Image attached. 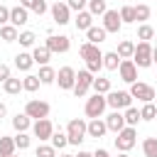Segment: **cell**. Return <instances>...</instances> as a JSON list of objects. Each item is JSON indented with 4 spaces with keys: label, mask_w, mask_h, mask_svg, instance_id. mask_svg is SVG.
<instances>
[{
    "label": "cell",
    "mask_w": 157,
    "mask_h": 157,
    "mask_svg": "<svg viewBox=\"0 0 157 157\" xmlns=\"http://www.w3.org/2000/svg\"><path fill=\"white\" fill-rule=\"evenodd\" d=\"M78 54H81V59L86 61V69H88L91 74H98V71L103 69V52L98 49V44L83 42V44L78 47Z\"/></svg>",
    "instance_id": "cell-1"
},
{
    "label": "cell",
    "mask_w": 157,
    "mask_h": 157,
    "mask_svg": "<svg viewBox=\"0 0 157 157\" xmlns=\"http://www.w3.org/2000/svg\"><path fill=\"white\" fill-rule=\"evenodd\" d=\"M88 123L86 120H81V118H74V120H69V125H66V135H69V145H81L83 140H86V135H88Z\"/></svg>",
    "instance_id": "cell-2"
},
{
    "label": "cell",
    "mask_w": 157,
    "mask_h": 157,
    "mask_svg": "<svg viewBox=\"0 0 157 157\" xmlns=\"http://www.w3.org/2000/svg\"><path fill=\"white\" fill-rule=\"evenodd\" d=\"M113 142H115L118 152H130L135 147V142H137V130L132 125H125L120 132H115V140Z\"/></svg>",
    "instance_id": "cell-3"
},
{
    "label": "cell",
    "mask_w": 157,
    "mask_h": 157,
    "mask_svg": "<svg viewBox=\"0 0 157 157\" xmlns=\"http://www.w3.org/2000/svg\"><path fill=\"white\" fill-rule=\"evenodd\" d=\"M105 108H108V101H105V96H103V93H93L91 98H86L83 113H86V118H101Z\"/></svg>",
    "instance_id": "cell-4"
},
{
    "label": "cell",
    "mask_w": 157,
    "mask_h": 157,
    "mask_svg": "<svg viewBox=\"0 0 157 157\" xmlns=\"http://www.w3.org/2000/svg\"><path fill=\"white\" fill-rule=\"evenodd\" d=\"M132 61L137 64V69H147V66H152V44H150V42H137V44H135Z\"/></svg>",
    "instance_id": "cell-5"
},
{
    "label": "cell",
    "mask_w": 157,
    "mask_h": 157,
    "mask_svg": "<svg viewBox=\"0 0 157 157\" xmlns=\"http://www.w3.org/2000/svg\"><path fill=\"white\" fill-rule=\"evenodd\" d=\"M93 78H96V74H91L88 69H81L78 74H76V83H74V96L76 98H83L86 93H88V88L93 86Z\"/></svg>",
    "instance_id": "cell-6"
},
{
    "label": "cell",
    "mask_w": 157,
    "mask_h": 157,
    "mask_svg": "<svg viewBox=\"0 0 157 157\" xmlns=\"http://www.w3.org/2000/svg\"><path fill=\"white\" fill-rule=\"evenodd\" d=\"M105 101H108V105H110L113 110H125V108L132 105L130 91H108V93H105Z\"/></svg>",
    "instance_id": "cell-7"
},
{
    "label": "cell",
    "mask_w": 157,
    "mask_h": 157,
    "mask_svg": "<svg viewBox=\"0 0 157 157\" xmlns=\"http://www.w3.org/2000/svg\"><path fill=\"white\" fill-rule=\"evenodd\" d=\"M130 96H132V98H137L140 103H152V101L157 98L155 88H152L150 83H142V81H135V83H130Z\"/></svg>",
    "instance_id": "cell-8"
},
{
    "label": "cell",
    "mask_w": 157,
    "mask_h": 157,
    "mask_svg": "<svg viewBox=\"0 0 157 157\" xmlns=\"http://www.w3.org/2000/svg\"><path fill=\"white\" fill-rule=\"evenodd\" d=\"M49 103L47 101H39V98H32V101H27V105H25V113L32 118V120H39V118H49Z\"/></svg>",
    "instance_id": "cell-9"
},
{
    "label": "cell",
    "mask_w": 157,
    "mask_h": 157,
    "mask_svg": "<svg viewBox=\"0 0 157 157\" xmlns=\"http://www.w3.org/2000/svg\"><path fill=\"white\" fill-rule=\"evenodd\" d=\"M44 44L49 47L52 54H66V52L71 49V39H69L66 34H49Z\"/></svg>",
    "instance_id": "cell-10"
},
{
    "label": "cell",
    "mask_w": 157,
    "mask_h": 157,
    "mask_svg": "<svg viewBox=\"0 0 157 157\" xmlns=\"http://www.w3.org/2000/svg\"><path fill=\"white\" fill-rule=\"evenodd\" d=\"M32 132H34V137H37L39 142H47V140H52L54 125H52V120H49V118H39V120H34V123H32Z\"/></svg>",
    "instance_id": "cell-11"
},
{
    "label": "cell",
    "mask_w": 157,
    "mask_h": 157,
    "mask_svg": "<svg viewBox=\"0 0 157 157\" xmlns=\"http://www.w3.org/2000/svg\"><path fill=\"white\" fill-rule=\"evenodd\" d=\"M103 29L108 34H118L123 29V20H120V12L118 10H105L103 12Z\"/></svg>",
    "instance_id": "cell-12"
},
{
    "label": "cell",
    "mask_w": 157,
    "mask_h": 157,
    "mask_svg": "<svg viewBox=\"0 0 157 157\" xmlns=\"http://www.w3.org/2000/svg\"><path fill=\"white\" fill-rule=\"evenodd\" d=\"M56 83H59L61 91H71L74 83H76V71H74L71 66H61V69L56 71Z\"/></svg>",
    "instance_id": "cell-13"
},
{
    "label": "cell",
    "mask_w": 157,
    "mask_h": 157,
    "mask_svg": "<svg viewBox=\"0 0 157 157\" xmlns=\"http://www.w3.org/2000/svg\"><path fill=\"white\" fill-rule=\"evenodd\" d=\"M52 17H54L56 25H69L71 22V7L66 2H61V0H56L52 5Z\"/></svg>",
    "instance_id": "cell-14"
},
{
    "label": "cell",
    "mask_w": 157,
    "mask_h": 157,
    "mask_svg": "<svg viewBox=\"0 0 157 157\" xmlns=\"http://www.w3.org/2000/svg\"><path fill=\"white\" fill-rule=\"evenodd\" d=\"M118 74H120V78L125 83H135L137 81V64L132 59H123L120 66H118Z\"/></svg>",
    "instance_id": "cell-15"
},
{
    "label": "cell",
    "mask_w": 157,
    "mask_h": 157,
    "mask_svg": "<svg viewBox=\"0 0 157 157\" xmlns=\"http://www.w3.org/2000/svg\"><path fill=\"white\" fill-rule=\"evenodd\" d=\"M27 22H29V10H27V7H22V5L10 7V25L22 27V25H27Z\"/></svg>",
    "instance_id": "cell-16"
},
{
    "label": "cell",
    "mask_w": 157,
    "mask_h": 157,
    "mask_svg": "<svg viewBox=\"0 0 157 157\" xmlns=\"http://www.w3.org/2000/svg\"><path fill=\"white\" fill-rule=\"evenodd\" d=\"M86 130H88V137H96V140H98V137H103V135L108 132V125H105V120H101V118H91Z\"/></svg>",
    "instance_id": "cell-17"
},
{
    "label": "cell",
    "mask_w": 157,
    "mask_h": 157,
    "mask_svg": "<svg viewBox=\"0 0 157 157\" xmlns=\"http://www.w3.org/2000/svg\"><path fill=\"white\" fill-rule=\"evenodd\" d=\"M105 125H108L110 132H120V130L125 128V115H123L120 110H113V113L105 118Z\"/></svg>",
    "instance_id": "cell-18"
},
{
    "label": "cell",
    "mask_w": 157,
    "mask_h": 157,
    "mask_svg": "<svg viewBox=\"0 0 157 157\" xmlns=\"http://www.w3.org/2000/svg\"><path fill=\"white\" fill-rule=\"evenodd\" d=\"M32 56H34V64L44 66V64H49L52 52H49V47H47V44H37V47H32Z\"/></svg>",
    "instance_id": "cell-19"
},
{
    "label": "cell",
    "mask_w": 157,
    "mask_h": 157,
    "mask_svg": "<svg viewBox=\"0 0 157 157\" xmlns=\"http://www.w3.org/2000/svg\"><path fill=\"white\" fill-rule=\"evenodd\" d=\"M105 37H108V32L103 29V25L101 27H88L86 29V42H91V44H101V42H105Z\"/></svg>",
    "instance_id": "cell-20"
},
{
    "label": "cell",
    "mask_w": 157,
    "mask_h": 157,
    "mask_svg": "<svg viewBox=\"0 0 157 157\" xmlns=\"http://www.w3.org/2000/svg\"><path fill=\"white\" fill-rule=\"evenodd\" d=\"M15 66L27 74V71L34 66V56H32L29 52H20V54H15Z\"/></svg>",
    "instance_id": "cell-21"
},
{
    "label": "cell",
    "mask_w": 157,
    "mask_h": 157,
    "mask_svg": "<svg viewBox=\"0 0 157 157\" xmlns=\"http://www.w3.org/2000/svg\"><path fill=\"white\" fill-rule=\"evenodd\" d=\"M74 25H76V29L86 32L88 27H93V15H91L88 10H81V12H76V20H74Z\"/></svg>",
    "instance_id": "cell-22"
},
{
    "label": "cell",
    "mask_w": 157,
    "mask_h": 157,
    "mask_svg": "<svg viewBox=\"0 0 157 157\" xmlns=\"http://www.w3.org/2000/svg\"><path fill=\"white\" fill-rule=\"evenodd\" d=\"M39 81H42V86H52V83H56V71L49 66V64H44V66H39Z\"/></svg>",
    "instance_id": "cell-23"
},
{
    "label": "cell",
    "mask_w": 157,
    "mask_h": 157,
    "mask_svg": "<svg viewBox=\"0 0 157 157\" xmlns=\"http://www.w3.org/2000/svg\"><path fill=\"white\" fill-rule=\"evenodd\" d=\"M12 128H15L17 132H27V130L32 128V118H29L27 113H17V115L12 118Z\"/></svg>",
    "instance_id": "cell-24"
},
{
    "label": "cell",
    "mask_w": 157,
    "mask_h": 157,
    "mask_svg": "<svg viewBox=\"0 0 157 157\" xmlns=\"http://www.w3.org/2000/svg\"><path fill=\"white\" fill-rule=\"evenodd\" d=\"M17 150L15 145V137H7V135H0V157H12Z\"/></svg>",
    "instance_id": "cell-25"
},
{
    "label": "cell",
    "mask_w": 157,
    "mask_h": 157,
    "mask_svg": "<svg viewBox=\"0 0 157 157\" xmlns=\"http://www.w3.org/2000/svg\"><path fill=\"white\" fill-rule=\"evenodd\" d=\"M17 37H20V32H17V27H15V25H10V22H7V25H2V27H0V39H2V42H7V44H10V42H17Z\"/></svg>",
    "instance_id": "cell-26"
},
{
    "label": "cell",
    "mask_w": 157,
    "mask_h": 157,
    "mask_svg": "<svg viewBox=\"0 0 157 157\" xmlns=\"http://www.w3.org/2000/svg\"><path fill=\"white\" fill-rule=\"evenodd\" d=\"M120 56H118V52H105L103 54V69H108V71H118V66H120Z\"/></svg>",
    "instance_id": "cell-27"
},
{
    "label": "cell",
    "mask_w": 157,
    "mask_h": 157,
    "mask_svg": "<svg viewBox=\"0 0 157 157\" xmlns=\"http://www.w3.org/2000/svg\"><path fill=\"white\" fill-rule=\"evenodd\" d=\"M2 91H5L7 96H17L20 91H25V88H22V78H15V76H10V78L2 83Z\"/></svg>",
    "instance_id": "cell-28"
},
{
    "label": "cell",
    "mask_w": 157,
    "mask_h": 157,
    "mask_svg": "<svg viewBox=\"0 0 157 157\" xmlns=\"http://www.w3.org/2000/svg\"><path fill=\"white\" fill-rule=\"evenodd\" d=\"M118 56L120 59H132V54H135V42H130V39H123L120 44H118Z\"/></svg>",
    "instance_id": "cell-29"
},
{
    "label": "cell",
    "mask_w": 157,
    "mask_h": 157,
    "mask_svg": "<svg viewBox=\"0 0 157 157\" xmlns=\"http://www.w3.org/2000/svg\"><path fill=\"white\" fill-rule=\"evenodd\" d=\"M39 86H42V81H39V76H37V74H27V76L22 78V88H25L27 93H34Z\"/></svg>",
    "instance_id": "cell-30"
},
{
    "label": "cell",
    "mask_w": 157,
    "mask_h": 157,
    "mask_svg": "<svg viewBox=\"0 0 157 157\" xmlns=\"http://www.w3.org/2000/svg\"><path fill=\"white\" fill-rule=\"evenodd\" d=\"M118 12H120L123 25H132V22H137V17H135V5H123Z\"/></svg>",
    "instance_id": "cell-31"
},
{
    "label": "cell",
    "mask_w": 157,
    "mask_h": 157,
    "mask_svg": "<svg viewBox=\"0 0 157 157\" xmlns=\"http://www.w3.org/2000/svg\"><path fill=\"white\" fill-rule=\"evenodd\" d=\"M137 39H140V42H150V39H155V27L147 25V22H140V27H137Z\"/></svg>",
    "instance_id": "cell-32"
},
{
    "label": "cell",
    "mask_w": 157,
    "mask_h": 157,
    "mask_svg": "<svg viewBox=\"0 0 157 157\" xmlns=\"http://www.w3.org/2000/svg\"><path fill=\"white\" fill-rule=\"evenodd\" d=\"M91 88H93L96 93H103V96H105L108 91H113V88H110V78H105V76L93 78V86H91Z\"/></svg>",
    "instance_id": "cell-33"
},
{
    "label": "cell",
    "mask_w": 157,
    "mask_h": 157,
    "mask_svg": "<svg viewBox=\"0 0 157 157\" xmlns=\"http://www.w3.org/2000/svg\"><path fill=\"white\" fill-rule=\"evenodd\" d=\"M105 10H108L105 0H88V12H91L93 17H103Z\"/></svg>",
    "instance_id": "cell-34"
},
{
    "label": "cell",
    "mask_w": 157,
    "mask_h": 157,
    "mask_svg": "<svg viewBox=\"0 0 157 157\" xmlns=\"http://www.w3.org/2000/svg\"><path fill=\"white\" fill-rule=\"evenodd\" d=\"M142 155L145 157H157V137H145L142 140Z\"/></svg>",
    "instance_id": "cell-35"
},
{
    "label": "cell",
    "mask_w": 157,
    "mask_h": 157,
    "mask_svg": "<svg viewBox=\"0 0 157 157\" xmlns=\"http://www.w3.org/2000/svg\"><path fill=\"white\" fill-rule=\"evenodd\" d=\"M140 118H142V120H155V118H157V105H155V101H152V103H142Z\"/></svg>",
    "instance_id": "cell-36"
},
{
    "label": "cell",
    "mask_w": 157,
    "mask_h": 157,
    "mask_svg": "<svg viewBox=\"0 0 157 157\" xmlns=\"http://www.w3.org/2000/svg\"><path fill=\"white\" fill-rule=\"evenodd\" d=\"M123 115H125V125H132V128L142 120V118H140V110H137V108H132V105H130V108H125V110H123Z\"/></svg>",
    "instance_id": "cell-37"
},
{
    "label": "cell",
    "mask_w": 157,
    "mask_h": 157,
    "mask_svg": "<svg viewBox=\"0 0 157 157\" xmlns=\"http://www.w3.org/2000/svg\"><path fill=\"white\" fill-rule=\"evenodd\" d=\"M52 145H54L56 150H64V147L69 145V135L61 132V130H54V132H52Z\"/></svg>",
    "instance_id": "cell-38"
},
{
    "label": "cell",
    "mask_w": 157,
    "mask_h": 157,
    "mask_svg": "<svg viewBox=\"0 0 157 157\" xmlns=\"http://www.w3.org/2000/svg\"><path fill=\"white\" fill-rule=\"evenodd\" d=\"M17 42H20L22 47H37V44H34V42H37V34H34V32H29V29H25V32H20Z\"/></svg>",
    "instance_id": "cell-39"
},
{
    "label": "cell",
    "mask_w": 157,
    "mask_h": 157,
    "mask_svg": "<svg viewBox=\"0 0 157 157\" xmlns=\"http://www.w3.org/2000/svg\"><path fill=\"white\" fill-rule=\"evenodd\" d=\"M150 15H152V10H150V5H135V17H137V22H147L150 20Z\"/></svg>",
    "instance_id": "cell-40"
},
{
    "label": "cell",
    "mask_w": 157,
    "mask_h": 157,
    "mask_svg": "<svg viewBox=\"0 0 157 157\" xmlns=\"http://www.w3.org/2000/svg\"><path fill=\"white\" fill-rule=\"evenodd\" d=\"M15 145H17V150H27V147L32 145V137H29L27 132H17V135H15Z\"/></svg>",
    "instance_id": "cell-41"
},
{
    "label": "cell",
    "mask_w": 157,
    "mask_h": 157,
    "mask_svg": "<svg viewBox=\"0 0 157 157\" xmlns=\"http://www.w3.org/2000/svg\"><path fill=\"white\" fill-rule=\"evenodd\" d=\"M34 155L37 157H56V147L54 145H39Z\"/></svg>",
    "instance_id": "cell-42"
},
{
    "label": "cell",
    "mask_w": 157,
    "mask_h": 157,
    "mask_svg": "<svg viewBox=\"0 0 157 157\" xmlns=\"http://www.w3.org/2000/svg\"><path fill=\"white\" fill-rule=\"evenodd\" d=\"M66 5L71 7V12H81L88 7V0H66Z\"/></svg>",
    "instance_id": "cell-43"
},
{
    "label": "cell",
    "mask_w": 157,
    "mask_h": 157,
    "mask_svg": "<svg viewBox=\"0 0 157 157\" xmlns=\"http://www.w3.org/2000/svg\"><path fill=\"white\" fill-rule=\"evenodd\" d=\"M7 22H10V7H5V5L0 2V27L7 25Z\"/></svg>",
    "instance_id": "cell-44"
},
{
    "label": "cell",
    "mask_w": 157,
    "mask_h": 157,
    "mask_svg": "<svg viewBox=\"0 0 157 157\" xmlns=\"http://www.w3.org/2000/svg\"><path fill=\"white\" fill-rule=\"evenodd\" d=\"M10 76H12L10 66H7V64H0V83H5V81H7Z\"/></svg>",
    "instance_id": "cell-45"
},
{
    "label": "cell",
    "mask_w": 157,
    "mask_h": 157,
    "mask_svg": "<svg viewBox=\"0 0 157 157\" xmlns=\"http://www.w3.org/2000/svg\"><path fill=\"white\" fill-rule=\"evenodd\" d=\"M39 2H42V0H20V5H22V7H27V10H34Z\"/></svg>",
    "instance_id": "cell-46"
},
{
    "label": "cell",
    "mask_w": 157,
    "mask_h": 157,
    "mask_svg": "<svg viewBox=\"0 0 157 157\" xmlns=\"http://www.w3.org/2000/svg\"><path fill=\"white\" fill-rule=\"evenodd\" d=\"M93 157H110V152L101 147V150H96V152H93Z\"/></svg>",
    "instance_id": "cell-47"
},
{
    "label": "cell",
    "mask_w": 157,
    "mask_h": 157,
    "mask_svg": "<svg viewBox=\"0 0 157 157\" xmlns=\"http://www.w3.org/2000/svg\"><path fill=\"white\" fill-rule=\"evenodd\" d=\"M5 115H7V105H5V103H0V118H5Z\"/></svg>",
    "instance_id": "cell-48"
},
{
    "label": "cell",
    "mask_w": 157,
    "mask_h": 157,
    "mask_svg": "<svg viewBox=\"0 0 157 157\" xmlns=\"http://www.w3.org/2000/svg\"><path fill=\"white\" fill-rule=\"evenodd\" d=\"M76 157H93V152H86V150H78V155Z\"/></svg>",
    "instance_id": "cell-49"
},
{
    "label": "cell",
    "mask_w": 157,
    "mask_h": 157,
    "mask_svg": "<svg viewBox=\"0 0 157 157\" xmlns=\"http://www.w3.org/2000/svg\"><path fill=\"white\" fill-rule=\"evenodd\" d=\"M152 64H157V47H152Z\"/></svg>",
    "instance_id": "cell-50"
},
{
    "label": "cell",
    "mask_w": 157,
    "mask_h": 157,
    "mask_svg": "<svg viewBox=\"0 0 157 157\" xmlns=\"http://www.w3.org/2000/svg\"><path fill=\"white\" fill-rule=\"evenodd\" d=\"M59 157H76V155H69V152H64V155H59Z\"/></svg>",
    "instance_id": "cell-51"
},
{
    "label": "cell",
    "mask_w": 157,
    "mask_h": 157,
    "mask_svg": "<svg viewBox=\"0 0 157 157\" xmlns=\"http://www.w3.org/2000/svg\"><path fill=\"white\" fill-rule=\"evenodd\" d=\"M118 157H130V155H128V152H120V155H118Z\"/></svg>",
    "instance_id": "cell-52"
},
{
    "label": "cell",
    "mask_w": 157,
    "mask_h": 157,
    "mask_svg": "<svg viewBox=\"0 0 157 157\" xmlns=\"http://www.w3.org/2000/svg\"><path fill=\"white\" fill-rule=\"evenodd\" d=\"M155 105H157V98H155Z\"/></svg>",
    "instance_id": "cell-53"
},
{
    "label": "cell",
    "mask_w": 157,
    "mask_h": 157,
    "mask_svg": "<svg viewBox=\"0 0 157 157\" xmlns=\"http://www.w3.org/2000/svg\"><path fill=\"white\" fill-rule=\"evenodd\" d=\"M0 2H2V0H0Z\"/></svg>",
    "instance_id": "cell-54"
},
{
    "label": "cell",
    "mask_w": 157,
    "mask_h": 157,
    "mask_svg": "<svg viewBox=\"0 0 157 157\" xmlns=\"http://www.w3.org/2000/svg\"><path fill=\"white\" fill-rule=\"evenodd\" d=\"M12 157H15V155H12Z\"/></svg>",
    "instance_id": "cell-55"
}]
</instances>
